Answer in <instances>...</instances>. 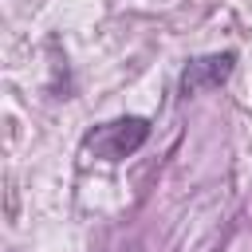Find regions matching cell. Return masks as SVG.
I'll list each match as a JSON object with an SVG mask.
<instances>
[{
  "instance_id": "6da1fadb",
  "label": "cell",
  "mask_w": 252,
  "mask_h": 252,
  "mask_svg": "<svg viewBox=\"0 0 252 252\" xmlns=\"http://www.w3.org/2000/svg\"><path fill=\"white\" fill-rule=\"evenodd\" d=\"M146 138H150V122L138 118V114H126V118H114V122L94 126V130L83 138V146H87L94 158H102V161H122V158L138 154V150L146 146Z\"/></svg>"
},
{
  "instance_id": "7a4b0ae2",
  "label": "cell",
  "mask_w": 252,
  "mask_h": 252,
  "mask_svg": "<svg viewBox=\"0 0 252 252\" xmlns=\"http://www.w3.org/2000/svg\"><path fill=\"white\" fill-rule=\"evenodd\" d=\"M232 71H236V51H217V55L189 59V67L181 71V94L189 98V94H197V91L220 87Z\"/></svg>"
}]
</instances>
